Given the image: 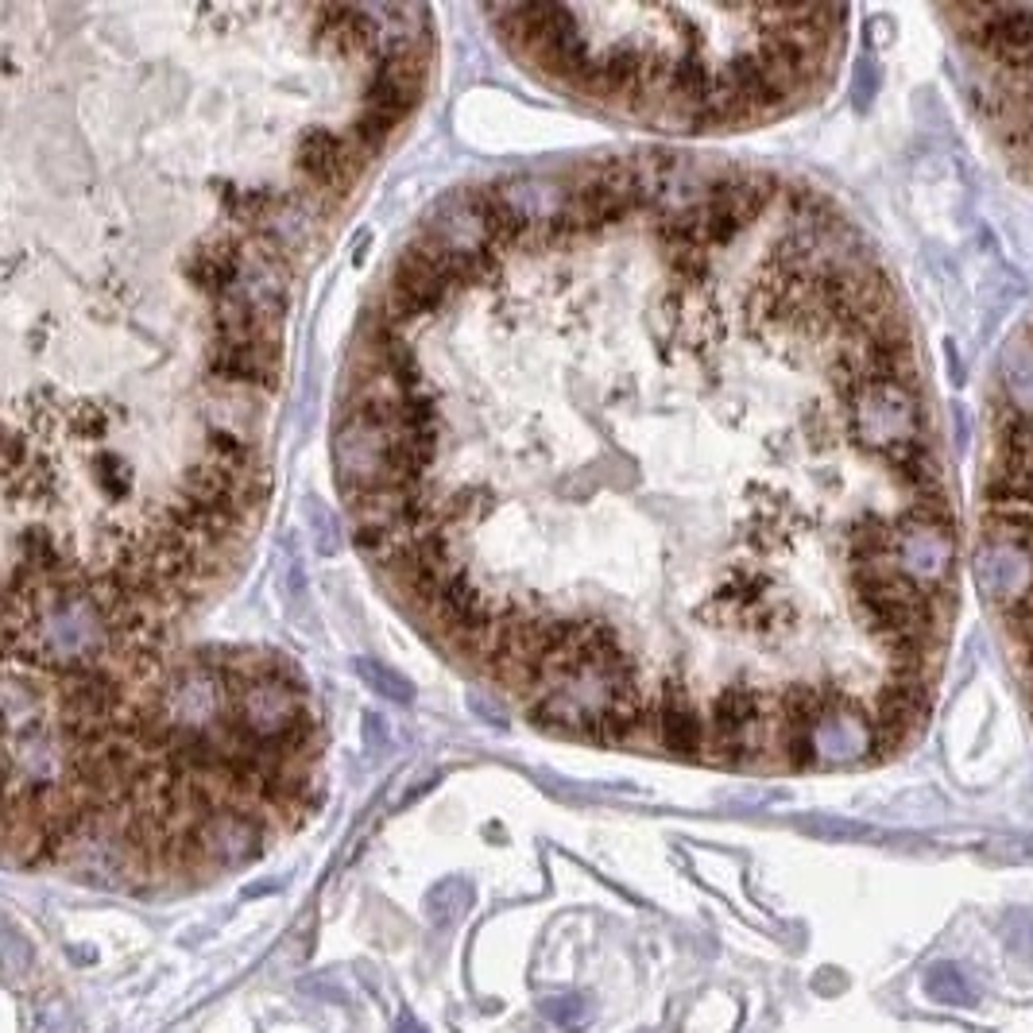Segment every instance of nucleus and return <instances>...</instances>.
Returning <instances> with one entry per match:
<instances>
[{"label":"nucleus","instance_id":"obj_1","mask_svg":"<svg viewBox=\"0 0 1033 1033\" xmlns=\"http://www.w3.org/2000/svg\"><path fill=\"white\" fill-rule=\"evenodd\" d=\"M546 81L663 128H747L812 101L848 43L840 9H488Z\"/></svg>","mask_w":1033,"mask_h":1033},{"label":"nucleus","instance_id":"obj_2","mask_svg":"<svg viewBox=\"0 0 1033 1033\" xmlns=\"http://www.w3.org/2000/svg\"><path fill=\"white\" fill-rule=\"evenodd\" d=\"M968 554L1033 713V318L1010 337L987 391Z\"/></svg>","mask_w":1033,"mask_h":1033},{"label":"nucleus","instance_id":"obj_3","mask_svg":"<svg viewBox=\"0 0 1033 1033\" xmlns=\"http://www.w3.org/2000/svg\"><path fill=\"white\" fill-rule=\"evenodd\" d=\"M968 98L1003 160L1033 182V9H945Z\"/></svg>","mask_w":1033,"mask_h":1033},{"label":"nucleus","instance_id":"obj_4","mask_svg":"<svg viewBox=\"0 0 1033 1033\" xmlns=\"http://www.w3.org/2000/svg\"><path fill=\"white\" fill-rule=\"evenodd\" d=\"M925 991L941 1007H972L975 1003V987L956 963H933L925 972Z\"/></svg>","mask_w":1033,"mask_h":1033},{"label":"nucleus","instance_id":"obj_5","mask_svg":"<svg viewBox=\"0 0 1033 1033\" xmlns=\"http://www.w3.org/2000/svg\"><path fill=\"white\" fill-rule=\"evenodd\" d=\"M584 1010H589L584 1007V995H554L542 1003V1015L557 1025H577L584 1018Z\"/></svg>","mask_w":1033,"mask_h":1033},{"label":"nucleus","instance_id":"obj_6","mask_svg":"<svg viewBox=\"0 0 1033 1033\" xmlns=\"http://www.w3.org/2000/svg\"><path fill=\"white\" fill-rule=\"evenodd\" d=\"M395 1033H426V1025L415 1022L411 1015H403V1018H399V1030H395Z\"/></svg>","mask_w":1033,"mask_h":1033}]
</instances>
